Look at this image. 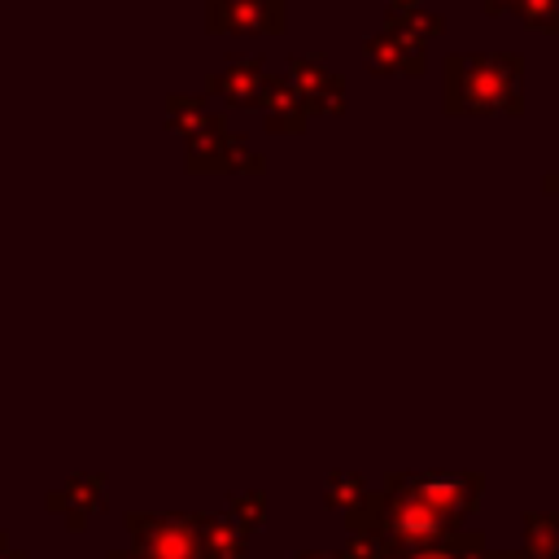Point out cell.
Returning a JSON list of instances; mask_svg holds the SVG:
<instances>
[{"label":"cell","mask_w":559,"mask_h":559,"mask_svg":"<svg viewBox=\"0 0 559 559\" xmlns=\"http://www.w3.org/2000/svg\"><path fill=\"white\" fill-rule=\"evenodd\" d=\"M428 559H441V555H428Z\"/></svg>","instance_id":"1"}]
</instances>
